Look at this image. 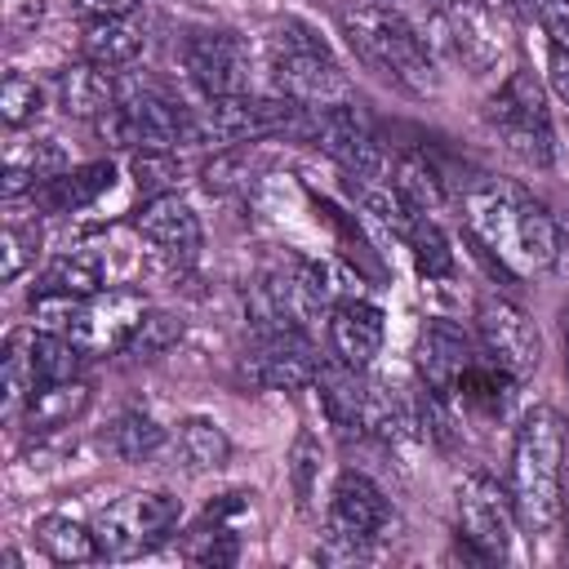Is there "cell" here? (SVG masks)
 Segmentation results:
<instances>
[{"label":"cell","instance_id":"cell-8","mask_svg":"<svg viewBox=\"0 0 569 569\" xmlns=\"http://www.w3.org/2000/svg\"><path fill=\"white\" fill-rule=\"evenodd\" d=\"M178 516H182V502L169 489L120 493L93 516V538L102 560H138L178 525Z\"/></svg>","mask_w":569,"mask_h":569},{"label":"cell","instance_id":"cell-26","mask_svg":"<svg viewBox=\"0 0 569 569\" xmlns=\"http://www.w3.org/2000/svg\"><path fill=\"white\" fill-rule=\"evenodd\" d=\"M173 458L182 462L187 476H204V471H218L231 458V440L213 418H187V422H178Z\"/></svg>","mask_w":569,"mask_h":569},{"label":"cell","instance_id":"cell-39","mask_svg":"<svg viewBox=\"0 0 569 569\" xmlns=\"http://www.w3.org/2000/svg\"><path fill=\"white\" fill-rule=\"evenodd\" d=\"M547 80L556 98L569 107V44H547Z\"/></svg>","mask_w":569,"mask_h":569},{"label":"cell","instance_id":"cell-21","mask_svg":"<svg viewBox=\"0 0 569 569\" xmlns=\"http://www.w3.org/2000/svg\"><path fill=\"white\" fill-rule=\"evenodd\" d=\"M316 391H320V409H325V418L338 427V431H360V418H365V369H351V365H342V360H320V373H316V382H311Z\"/></svg>","mask_w":569,"mask_h":569},{"label":"cell","instance_id":"cell-24","mask_svg":"<svg viewBox=\"0 0 569 569\" xmlns=\"http://www.w3.org/2000/svg\"><path fill=\"white\" fill-rule=\"evenodd\" d=\"M36 360H31V329H13L0 351V391H4V422H18L27 400L36 396Z\"/></svg>","mask_w":569,"mask_h":569},{"label":"cell","instance_id":"cell-35","mask_svg":"<svg viewBox=\"0 0 569 569\" xmlns=\"http://www.w3.org/2000/svg\"><path fill=\"white\" fill-rule=\"evenodd\" d=\"M178 338H182V320H178V316H169V311H147L142 325L133 329L124 356H133V360H156V356H164Z\"/></svg>","mask_w":569,"mask_h":569},{"label":"cell","instance_id":"cell-12","mask_svg":"<svg viewBox=\"0 0 569 569\" xmlns=\"http://www.w3.org/2000/svg\"><path fill=\"white\" fill-rule=\"evenodd\" d=\"M240 373L262 391H302L320 373V351L307 329H258Z\"/></svg>","mask_w":569,"mask_h":569},{"label":"cell","instance_id":"cell-17","mask_svg":"<svg viewBox=\"0 0 569 569\" xmlns=\"http://www.w3.org/2000/svg\"><path fill=\"white\" fill-rule=\"evenodd\" d=\"M418 373H422V387H431L436 396H453L462 369L476 360V347L471 338L449 325V320H427L422 333H418Z\"/></svg>","mask_w":569,"mask_h":569},{"label":"cell","instance_id":"cell-38","mask_svg":"<svg viewBox=\"0 0 569 569\" xmlns=\"http://www.w3.org/2000/svg\"><path fill=\"white\" fill-rule=\"evenodd\" d=\"M44 9H49V0H4V27L13 36H27V31L40 27Z\"/></svg>","mask_w":569,"mask_h":569},{"label":"cell","instance_id":"cell-37","mask_svg":"<svg viewBox=\"0 0 569 569\" xmlns=\"http://www.w3.org/2000/svg\"><path fill=\"white\" fill-rule=\"evenodd\" d=\"M316 471H320V445H316L311 431H298V440L289 449V476H293V493H298V507L302 511L316 498Z\"/></svg>","mask_w":569,"mask_h":569},{"label":"cell","instance_id":"cell-19","mask_svg":"<svg viewBox=\"0 0 569 569\" xmlns=\"http://www.w3.org/2000/svg\"><path fill=\"white\" fill-rule=\"evenodd\" d=\"M67 169V151L58 138H18L4 147V164H0V187L9 200L31 196L40 182L58 178Z\"/></svg>","mask_w":569,"mask_h":569},{"label":"cell","instance_id":"cell-15","mask_svg":"<svg viewBox=\"0 0 569 569\" xmlns=\"http://www.w3.org/2000/svg\"><path fill=\"white\" fill-rule=\"evenodd\" d=\"M147 311H151L147 298L133 289H98L93 298H84V311L71 325V338L84 356H120Z\"/></svg>","mask_w":569,"mask_h":569},{"label":"cell","instance_id":"cell-6","mask_svg":"<svg viewBox=\"0 0 569 569\" xmlns=\"http://www.w3.org/2000/svg\"><path fill=\"white\" fill-rule=\"evenodd\" d=\"M485 124L498 133V142L533 169H551L556 160V129H551V111L542 98V84L533 80V71L516 67L485 102Z\"/></svg>","mask_w":569,"mask_h":569},{"label":"cell","instance_id":"cell-13","mask_svg":"<svg viewBox=\"0 0 569 569\" xmlns=\"http://www.w3.org/2000/svg\"><path fill=\"white\" fill-rule=\"evenodd\" d=\"M476 329H480L485 356H489L498 369H507L516 382L538 369V360H542V338H538L533 320H529L516 302H507V298H498V293L480 298V307H476Z\"/></svg>","mask_w":569,"mask_h":569},{"label":"cell","instance_id":"cell-36","mask_svg":"<svg viewBox=\"0 0 569 569\" xmlns=\"http://www.w3.org/2000/svg\"><path fill=\"white\" fill-rule=\"evenodd\" d=\"M36 253H40V227H36V222H31V227L9 222V227L0 231V276H4V280H18V276L36 262Z\"/></svg>","mask_w":569,"mask_h":569},{"label":"cell","instance_id":"cell-5","mask_svg":"<svg viewBox=\"0 0 569 569\" xmlns=\"http://www.w3.org/2000/svg\"><path fill=\"white\" fill-rule=\"evenodd\" d=\"M271 84L280 98L298 107H338L351 102V80L329 53V44L307 27V22H284L271 40Z\"/></svg>","mask_w":569,"mask_h":569},{"label":"cell","instance_id":"cell-7","mask_svg":"<svg viewBox=\"0 0 569 569\" xmlns=\"http://www.w3.org/2000/svg\"><path fill=\"white\" fill-rule=\"evenodd\" d=\"M262 138H311V107H298L280 93L258 98V93H236V98H213L200 111V142L218 147H244Z\"/></svg>","mask_w":569,"mask_h":569},{"label":"cell","instance_id":"cell-2","mask_svg":"<svg viewBox=\"0 0 569 569\" xmlns=\"http://www.w3.org/2000/svg\"><path fill=\"white\" fill-rule=\"evenodd\" d=\"M565 418L551 405H533L511 440V502L520 529L533 538H547L565 516Z\"/></svg>","mask_w":569,"mask_h":569},{"label":"cell","instance_id":"cell-9","mask_svg":"<svg viewBox=\"0 0 569 569\" xmlns=\"http://www.w3.org/2000/svg\"><path fill=\"white\" fill-rule=\"evenodd\" d=\"M307 142H316L333 164H342L360 182H382L391 173V156H387L382 138L373 133V124L356 98L311 111V138Z\"/></svg>","mask_w":569,"mask_h":569},{"label":"cell","instance_id":"cell-3","mask_svg":"<svg viewBox=\"0 0 569 569\" xmlns=\"http://www.w3.org/2000/svg\"><path fill=\"white\" fill-rule=\"evenodd\" d=\"M342 31H347V44L356 49V58L369 62L396 89L418 93V98L436 89V58L427 49V36L409 22L405 9L365 0L342 13Z\"/></svg>","mask_w":569,"mask_h":569},{"label":"cell","instance_id":"cell-40","mask_svg":"<svg viewBox=\"0 0 569 569\" xmlns=\"http://www.w3.org/2000/svg\"><path fill=\"white\" fill-rule=\"evenodd\" d=\"M142 0H76V9L84 18H129Z\"/></svg>","mask_w":569,"mask_h":569},{"label":"cell","instance_id":"cell-16","mask_svg":"<svg viewBox=\"0 0 569 569\" xmlns=\"http://www.w3.org/2000/svg\"><path fill=\"white\" fill-rule=\"evenodd\" d=\"M382 338H387V320L382 307L369 298H342L329 311V356L351 365V369H369L382 356Z\"/></svg>","mask_w":569,"mask_h":569},{"label":"cell","instance_id":"cell-28","mask_svg":"<svg viewBox=\"0 0 569 569\" xmlns=\"http://www.w3.org/2000/svg\"><path fill=\"white\" fill-rule=\"evenodd\" d=\"M387 182H391L418 213H427V209H436V204L445 200V178H440V169H436L427 156H400V160H391Z\"/></svg>","mask_w":569,"mask_h":569},{"label":"cell","instance_id":"cell-10","mask_svg":"<svg viewBox=\"0 0 569 569\" xmlns=\"http://www.w3.org/2000/svg\"><path fill=\"white\" fill-rule=\"evenodd\" d=\"M453 507H458V538L467 547H476L485 560H502L511 551L520 529L511 489H502L485 471H467L453 489Z\"/></svg>","mask_w":569,"mask_h":569},{"label":"cell","instance_id":"cell-22","mask_svg":"<svg viewBox=\"0 0 569 569\" xmlns=\"http://www.w3.org/2000/svg\"><path fill=\"white\" fill-rule=\"evenodd\" d=\"M89 400H93V391H89V382H80V378H67V382H40L36 396L27 400V409H22L18 422H22L31 436L62 431V427H71V422L89 409Z\"/></svg>","mask_w":569,"mask_h":569},{"label":"cell","instance_id":"cell-14","mask_svg":"<svg viewBox=\"0 0 569 569\" xmlns=\"http://www.w3.org/2000/svg\"><path fill=\"white\" fill-rule=\"evenodd\" d=\"M138 236L147 244V253L164 267V271H191L200 258V218L191 213V204L173 191V196H156L142 204L138 213Z\"/></svg>","mask_w":569,"mask_h":569},{"label":"cell","instance_id":"cell-11","mask_svg":"<svg viewBox=\"0 0 569 569\" xmlns=\"http://www.w3.org/2000/svg\"><path fill=\"white\" fill-rule=\"evenodd\" d=\"M178 58H182L187 80L204 93V102L249 93V49H244V40L236 31H227V27H196V31L182 36Z\"/></svg>","mask_w":569,"mask_h":569},{"label":"cell","instance_id":"cell-41","mask_svg":"<svg viewBox=\"0 0 569 569\" xmlns=\"http://www.w3.org/2000/svg\"><path fill=\"white\" fill-rule=\"evenodd\" d=\"M560 347H565V378H569V302L560 311Z\"/></svg>","mask_w":569,"mask_h":569},{"label":"cell","instance_id":"cell-27","mask_svg":"<svg viewBox=\"0 0 569 569\" xmlns=\"http://www.w3.org/2000/svg\"><path fill=\"white\" fill-rule=\"evenodd\" d=\"M31 533H36V542H40V551H44L49 560H58V565H89V560H102L98 538H93V525H80V520H71V516L49 511V516L36 520Z\"/></svg>","mask_w":569,"mask_h":569},{"label":"cell","instance_id":"cell-23","mask_svg":"<svg viewBox=\"0 0 569 569\" xmlns=\"http://www.w3.org/2000/svg\"><path fill=\"white\" fill-rule=\"evenodd\" d=\"M142 27L129 18H84L80 27V53L98 67H129L138 53H142Z\"/></svg>","mask_w":569,"mask_h":569},{"label":"cell","instance_id":"cell-4","mask_svg":"<svg viewBox=\"0 0 569 569\" xmlns=\"http://www.w3.org/2000/svg\"><path fill=\"white\" fill-rule=\"evenodd\" d=\"M396 525V511L387 493L365 476V471H338L329 485V507H325V533H320V556L333 565L369 560Z\"/></svg>","mask_w":569,"mask_h":569},{"label":"cell","instance_id":"cell-20","mask_svg":"<svg viewBox=\"0 0 569 569\" xmlns=\"http://www.w3.org/2000/svg\"><path fill=\"white\" fill-rule=\"evenodd\" d=\"M116 182V169L111 160H98V164H80V169H62L58 178L40 182L31 191V204H40L44 213H80L89 209L102 191H111Z\"/></svg>","mask_w":569,"mask_h":569},{"label":"cell","instance_id":"cell-33","mask_svg":"<svg viewBox=\"0 0 569 569\" xmlns=\"http://www.w3.org/2000/svg\"><path fill=\"white\" fill-rule=\"evenodd\" d=\"M40 289H53V293H76V298H93L102 289V267L84 253H67L58 258L44 276H40ZM36 289V293H40Z\"/></svg>","mask_w":569,"mask_h":569},{"label":"cell","instance_id":"cell-1","mask_svg":"<svg viewBox=\"0 0 569 569\" xmlns=\"http://www.w3.org/2000/svg\"><path fill=\"white\" fill-rule=\"evenodd\" d=\"M467 227L511 271H542L560 258V222L525 187L485 178L467 191Z\"/></svg>","mask_w":569,"mask_h":569},{"label":"cell","instance_id":"cell-29","mask_svg":"<svg viewBox=\"0 0 569 569\" xmlns=\"http://www.w3.org/2000/svg\"><path fill=\"white\" fill-rule=\"evenodd\" d=\"M222 511H227V502L213 511H204V520L187 533V542H182V560H191V565H236V556H240V542H236V533L222 525Z\"/></svg>","mask_w":569,"mask_h":569},{"label":"cell","instance_id":"cell-32","mask_svg":"<svg viewBox=\"0 0 569 569\" xmlns=\"http://www.w3.org/2000/svg\"><path fill=\"white\" fill-rule=\"evenodd\" d=\"M405 240H409V249H413V267H418V276H427V280H445V276H453V249H449L445 231H440L427 213L413 222V231H409Z\"/></svg>","mask_w":569,"mask_h":569},{"label":"cell","instance_id":"cell-34","mask_svg":"<svg viewBox=\"0 0 569 569\" xmlns=\"http://www.w3.org/2000/svg\"><path fill=\"white\" fill-rule=\"evenodd\" d=\"M40 111H44V89H40L31 76L9 71L4 84H0V116H4V124H9V129H22V124L36 120Z\"/></svg>","mask_w":569,"mask_h":569},{"label":"cell","instance_id":"cell-18","mask_svg":"<svg viewBox=\"0 0 569 569\" xmlns=\"http://www.w3.org/2000/svg\"><path fill=\"white\" fill-rule=\"evenodd\" d=\"M120 80L111 76V67H98V62H71L53 76V102L76 116V120H98L107 116L116 102H120Z\"/></svg>","mask_w":569,"mask_h":569},{"label":"cell","instance_id":"cell-30","mask_svg":"<svg viewBox=\"0 0 569 569\" xmlns=\"http://www.w3.org/2000/svg\"><path fill=\"white\" fill-rule=\"evenodd\" d=\"M31 360H36V378L40 382H67V378H80L84 351L76 347L71 333L31 329Z\"/></svg>","mask_w":569,"mask_h":569},{"label":"cell","instance_id":"cell-31","mask_svg":"<svg viewBox=\"0 0 569 569\" xmlns=\"http://www.w3.org/2000/svg\"><path fill=\"white\" fill-rule=\"evenodd\" d=\"M129 169H133V182H138V191H142L147 200L173 196V187H178V178H182V164H178V156H173L169 147H142V151H133Z\"/></svg>","mask_w":569,"mask_h":569},{"label":"cell","instance_id":"cell-25","mask_svg":"<svg viewBox=\"0 0 569 569\" xmlns=\"http://www.w3.org/2000/svg\"><path fill=\"white\" fill-rule=\"evenodd\" d=\"M164 440H169L164 427L151 413H142V409H124V413H116L102 427V449L116 453L120 462H147V458H156L164 449Z\"/></svg>","mask_w":569,"mask_h":569}]
</instances>
